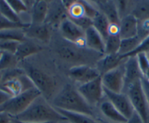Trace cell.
Instances as JSON below:
<instances>
[{
  "label": "cell",
  "mask_w": 149,
  "mask_h": 123,
  "mask_svg": "<svg viewBox=\"0 0 149 123\" xmlns=\"http://www.w3.org/2000/svg\"><path fill=\"white\" fill-rule=\"evenodd\" d=\"M13 119L21 122L39 123H58V122L67 121L42 95L36 98L24 112Z\"/></svg>",
  "instance_id": "6da1fadb"
},
{
  "label": "cell",
  "mask_w": 149,
  "mask_h": 123,
  "mask_svg": "<svg viewBox=\"0 0 149 123\" xmlns=\"http://www.w3.org/2000/svg\"><path fill=\"white\" fill-rule=\"evenodd\" d=\"M53 106L58 109L86 114L94 117V112L91 106L84 99L77 88L71 84H66L54 97Z\"/></svg>",
  "instance_id": "7a4b0ae2"
},
{
  "label": "cell",
  "mask_w": 149,
  "mask_h": 123,
  "mask_svg": "<svg viewBox=\"0 0 149 123\" xmlns=\"http://www.w3.org/2000/svg\"><path fill=\"white\" fill-rule=\"evenodd\" d=\"M40 95H42L40 92L35 87H33L17 96L8 99L0 106V113H5L12 118L15 117L24 112L30 104Z\"/></svg>",
  "instance_id": "3957f363"
},
{
  "label": "cell",
  "mask_w": 149,
  "mask_h": 123,
  "mask_svg": "<svg viewBox=\"0 0 149 123\" xmlns=\"http://www.w3.org/2000/svg\"><path fill=\"white\" fill-rule=\"evenodd\" d=\"M134 111L144 123H149V106L141 84V80L133 83L125 89Z\"/></svg>",
  "instance_id": "277c9868"
},
{
  "label": "cell",
  "mask_w": 149,
  "mask_h": 123,
  "mask_svg": "<svg viewBox=\"0 0 149 123\" xmlns=\"http://www.w3.org/2000/svg\"><path fill=\"white\" fill-rule=\"evenodd\" d=\"M34 87L45 99H49L56 89V81L52 76L37 68L29 67L25 71Z\"/></svg>",
  "instance_id": "5b68a950"
},
{
  "label": "cell",
  "mask_w": 149,
  "mask_h": 123,
  "mask_svg": "<svg viewBox=\"0 0 149 123\" xmlns=\"http://www.w3.org/2000/svg\"><path fill=\"white\" fill-rule=\"evenodd\" d=\"M77 89L91 106L99 103L103 96H104L101 75L89 82L79 85L77 87Z\"/></svg>",
  "instance_id": "8992f818"
},
{
  "label": "cell",
  "mask_w": 149,
  "mask_h": 123,
  "mask_svg": "<svg viewBox=\"0 0 149 123\" xmlns=\"http://www.w3.org/2000/svg\"><path fill=\"white\" fill-rule=\"evenodd\" d=\"M58 27L61 35L66 41L80 47L86 45L85 30L73 22L71 19L69 18H65Z\"/></svg>",
  "instance_id": "52a82bcc"
},
{
  "label": "cell",
  "mask_w": 149,
  "mask_h": 123,
  "mask_svg": "<svg viewBox=\"0 0 149 123\" xmlns=\"http://www.w3.org/2000/svg\"><path fill=\"white\" fill-rule=\"evenodd\" d=\"M33 87H34L31 80L27 76L26 73H24L4 81L0 85V89L12 98Z\"/></svg>",
  "instance_id": "ba28073f"
},
{
  "label": "cell",
  "mask_w": 149,
  "mask_h": 123,
  "mask_svg": "<svg viewBox=\"0 0 149 123\" xmlns=\"http://www.w3.org/2000/svg\"><path fill=\"white\" fill-rule=\"evenodd\" d=\"M103 87L116 93L123 92L124 88V66H118L116 69L101 75Z\"/></svg>",
  "instance_id": "9c48e42d"
},
{
  "label": "cell",
  "mask_w": 149,
  "mask_h": 123,
  "mask_svg": "<svg viewBox=\"0 0 149 123\" xmlns=\"http://www.w3.org/2000/svg\"><path fill=\"white\" fill-rule=\"evenodd\" d=\"M104 95L127 120L132 115L134 108L127 94L124 92L116 93L104 88Z\"/></svg>",
  "instance_id": "30bf717a"
},
{
  "label": "cell",
  "mask_w": 149,
  "mask_h": 123,
  "mask_svg": "<svg viewBox=\"0 0 149 123\" xmlns=\"http://www.w3.org/2000/svg\"><path fill=\"white\" fill-rule=\"evenodd\" d=\"M69 76L73 81L82 85L95 79L100 75L96 68L86 65H80L69 70Z\"/></svg>",
  "instance_id": "8fae6325"
},
{
  "label": "cell",
  "mask_w": 149,
  "mask_h": 123,
  "mask_svg": "<svg viewBox=\"0 0 149 123\" xmlns=\"http://www.w3.org/2000/svg\"><path fill=\"white\" fill-rule=\"evenodd\" d=\"M68 18L67 9L61 1H53L48 2V14L45 24L51 26L59 27L60 24L65 18Z\"/></svg>",
  "instance_id": "7c38bea8"
},
{
  "label": "cell",
  "mask_w": 149,
  "mask_h": 123,
  "mask_svg": "<svg viewBox=\"0 0 149 123\" xmlns=\"http://www.w3.org/2000/svg\"><path fill=\"white\" fill-rule=\"evenodd\" d=\"M124 66V88L125 90L130 85L141 80L143 74L137 64L136 56L129 57L125 59Z\"/></svg>",
  "instance_id": "4fadbf2b"
},
{
  "label": "cell",
  "mask_w": 149,
  "mask_h": 123,
  "mask_svg": "<svg viewBox=\"0 0 149 123\" xmlns=\"http://www.w3.org/2000/svg\"><path fill=\"white\" fill-rule=\"evenodd\" d=\"M24 33L26 38L37 40L38 41L48 43L51 37L50 27L47 24H40V25H31L24 28Z\"/></svg>",
  "instance_id": "5bb4252c"
},
{
  "label": "cell",
  "mask_w": 149,
  "mask_h": 123,
  "mask_svg": "<svg viewBox=\"0 0 149 123\" xmlns=\"http://www.w3.org/2000/svg\"><path fill=\"white\" fill-rule=\"evenodd\" d=\"M138 21L132 14L123 17L119 22V37L121 40L134 38L137 35Z\"/></svg>",
  "instance_id": "9a60e30c"
},
{
  "label": "cell",
  "mask_w": 149,
  "mask_h": 123,
  "mask_svg": "<svg viewBox=\"0 0 149 123\" xmlns=\"http://www.w3.org/2000/svg\"><path fill=\"white\" fill-rule=\"evenodd\" d=\"M101 13H102L110 24H119L120 18L117 10L116 4L113 1H98L92 2Z\"/></svg>",
  "instance_id": "2e32d148"
},
{
  "label": "cell",
  "mask_w": 149,
  "mask_h": 123,
  "mask_svg": "<svg viewBox=\"0 0 149 123\" xmlns=\"http://www.w3.org/2000/svg\"><path fill=\"white\" fill-rule=\"evenodd\" d=\"M124 59L118 54H104V57L97 62L96 69L100 75H102L120 66Z\"/></svg>",
  "instance_id": "e0dca14e"
},
{
  "label": "cell",
  "mask_w": 149,
  "mask_h": 123,
  "mask_svg": "<svg viewBox=\"0 0 149 123\" xmlns=\"http://www.w3.org/2000/svg\"><path fill=\"white\" fill-rule=\"evenodd\" d=\"M85 43L90 49L104 54V40L93 27L85 31Z\"/></svg>",
  "instance_id": "ac0fdd59"
},
{
  "label": "cell",
  "mask_w": 149,
  "mask_h": 123,
  "mask_svg": "<svg viewBox=\"0 0 149 123\" xmlns=\"http://www.w3.org/2000/svg\"><path fill=\"white\" fill-rule=\"evenodd\" d=\"M48 2L45 1H35L31 8V25L45 24L48 14Z\"/></svg>",
  "instance_id": "d6986e66"
},
{
  "label": "cell",
  "mask_w": 149,
  "mask_h": 123,
  "mask_svg": "<svg viewBox=\"0 0 149 123\" xmlns=\"http://www.w3.org/2000/svg\"><path fill=\"white\" fill-rule=\"evenodd\" d=\"M102 114L110 122L115 123H126L127 120L116 108L109 101H103L100 106Z\"/></svg>",
  "instance_id": "ffe728a7"
},
{
  "label": "cell",
  "mask_w": 149,
  "mask_h": 123,
  "mask_svg": "<svg viewBox=\"0 0 149 123\" xmlns=\"http://www.w3.org/2000/svg\"><path fill=\"white\" fill-rule=\"evenodd\" d=\"M42 50V47L32 42H29L25 40L21 42L18 45L15 56L18 62L23 61L27 57H29L34 54H37Z\"/></svg>",
  "instance_id": "44dd1931"
},
{
  "label": "cell",
  "mask_w": 149,
  "mask_h": 123,
  "mask_svg": "<svg viewBox=\"0 0 149 123\" xmlns=\"http://www.w3.org/2000/svg\"><path fill=\"white\" fill-rule=\"evenodd\" d=\"M130 14L137 21H143L149 19V1H138L133 2Z\"/></svg>",
  "instance_id": "7402d4cb"
},
{
  "label": "cell",
  "mask_w": 149,
  "mask_h": 123,
  "mask_svg": "<svg viewBox=\"0 0 149 123\" xmlns=\"http://www.w3.org/2000/svg\"><path fill=\"white\" fill-rule=\"evenodd\" d=\"M92 27L101 35L103 39L105 41L108 37V30L110 22L107 18L102 13L98 10L94 18H92Z\"/></svg>",
  "instance_id": "603a6c76"
},
{
  "label": "cell",
  "mask_w": 149,
  "mask_h": 123,
  "mask_svg": "<svg viewBox=\"0 0 149 123\" xmlns=\"http://www.w3.org/2000/svg\"><path fill=\"white\" fill-rule=\"evenodd\" d=\"M56 109L67 120V121H69L71 123H100L98 120H94L93 117L86 114L70 112L58 108Z\"/></svg>",
  "instance_id": "cb8c5ba5"
},
{
  "label": "cell",
  "mask_w": 149,
  "mask_h": 123,
  "mask_svg": "<svg viewBox=\"0 0 149 123\" xmlns=\"http://www.w3.org/2000/svg\"><path fill=\"white\" fill-rule=\"evenodd\" d=\"M26 40L24 28H12L0 31V41L23 42Z\"/></svg>",
  "instance_id": "d4e9b609"
},
{
  "label": "cell",
  "mask_w": 149,
  "mask_h": 123,
  "mask_svg": "<svg viewBox=\"0 0 149 123\" xmlns=\"http://www.w3.org/2000/svg\"><path fill=\"white\" fill-rule=\"evenodd\" d=\"M140 42L141 41L137 36L134 38H128V39L121 40L118 54L121 56L123 59H125L130 53L134 51L137 48V46L140 45Z\"/></svg>",
  "instance_id": "484cf974"
},
{
  "label": "cell",
  "mask_w": 149,
  "mask_h": 123,
  "mask_svg": "<svg viewBox=\"0 0 149 123\" xmlns=\"http://www.w3.org/2000/svg\"><path fill=\"white\" fill-rule=\"evenodd\" d=\"M0 15L10 22L15 24H24L21 21V17L14 12L7 1H0Z\"/></svg>",
  "instance_id": "4316f807"
},
{
  "label": "cell",
  "mask_w": 149,
  "mask_h": 123,
  "mask_svg": "<svg viewBox=\"0 0 149 123\" xmlns=\"http://www.w3.org/2000/svg\"><path fill=\"white\" fill-rule=\"evenodd\" d=\"M121 39L119 35H108L104 41V54H118Z\"/></svg>",
  "instance_id": "83f0119b"
},
{
  "label": "cell",
  "mask_w": 149,
  "mask_h": 123,
  "mask_svg": "<svg viewBox=\"0 0 149 123\" xmlns=\"http://www.w3.org/2000/svg\"><path fill=\"white\" fill-rule=\"evenodd\" d=\"M18 63V62L15 54L2 52L0 57V71H5L16 68V65Z\"/></svg>",
  "instance_id": "f1b7e54d"
},
{
  "label": "cell",
  "mask_w": 149,
  "mask_h": 123,
  "mask_svg": "<svg viewBox=\"0 0 149 123\" xmlns=\"http://www.w3.org/2000/svg\"><path fill=\"white\" fill-rule=\"evenodd\" d=\"M58 52L63 59L67 61H78L81 56L76 48H73V47L68 45L60 47Z\"/></svg>",
  "instance_id": "f546056e"
},
{
  "label": "cell",
  "mask_w": 149,
  "mask_h": 123,
  "mask_svg": "<svg viewBox=\"0 0 149 123\" xmlns=\"http://www.w3.org/2000/svg\"><path fill=\"white\" fill-rule=\"evenodd\" d=\"M20 43L13 41H0V51L15 54Z\"/></svg>",
  "instance_id": "4dcf8cb0"
},
{
  "label": "cell",
  "mask_w": 149,
  "mask_h": 123,
  "mask_svg": "<svg viewBox=\"0 0 149 123\" xmlns=\"http://www.w3.org/2000/svg\"><path fill=\"white\" fill-rule=\"evenodd\" d=\"M9 4L10 6L11 7L14 12L18 15H21V14L26 12L29 10L28 5L25 1H18V0H10V1H7ZM21 17V16H20Z\"/></svg>",
  "instance_id": "1f68e13d"
},
{
  "label": "cell",
  "mask_w": 149,
  "mask_h": 123,
  "mask_svg": "<svg viewBox=\"0 0 149 123\" xmlns=\"http://www.w3.org/2000/svg\"><path fill=\"white\" fill-rule=\"evenodd\" d=\"M149 35V19L143 21H138L137 37L140 41H143Z\"/></svg>",
  "instance_id": "d6a6232c"
},
{
  "label": "cell",
  "mask_w": 149,
  "mask_h": 123,
  "mask_svg": "<svg viewBox=\"0 0 149 123\" xmlns=\"http://www.w3.org/2000/svg\"><path fill=\"white\" fill-rule=\"evenodd\" d=\"M136 57H137L138 66L143 76L149 68L148 57L147 54H146V53H140V54L136 55Z\"/></svg>",
  "instance_id": "836d02e7"
},
{
  "label": "cell",
  "mask_w": 149,
  "mask_h": 123,
  "mask_svg": "<svg viewBox=\"0 0 149 123\" xmlns=\"http://www.w3.org/2000/svg\"><path fill=\"white\" fill-rule=\"evenodd\" d=\"M30 24H15L0 15V31L12 28H26Z\"/></svg>",
  "instance_id": "e575fe53"
},
{
  "label": "cell",
  "mask_w": 149,
  "mask_h": 123,
  "mask_svg": "<svg viewBox=\"0 0 149 123\" xmlns=\"http://www.w3.org/2000/svg\"><path fill=\"white\" fill-rule=\"evenodd\" d=\"M140 53H146V54H148L149 53V35L147 38H145L143 41H142L140 42V45L137 46V48L134 51L130 53L126 58L129 57H132V56H136L137 54H140Z\"/></svg>",
  "instance_id": "d590c367"
},
{
  "label": "cell",
  "mask_w": 149,
  "mask_h": 123,
  "mask_svg": "<svg viewBox=\"0 0 149 123\" xmlns=\"http://www.w3.org/2000/svg\"><path fill=\"white\" fill-rule=\"evenodd\" d=\"M69 18V17H68ZM73 22H74L78 26H79L81 28H82L84 30H86L87 29L89 28V27H92L93 23H92V19H91L90 18L87 16L82 17L81 18H78L76 20H72Z\"/></svg>",
  "instance_id": "8d00e7d4"
},
{
  "label": "cell",
  "mask_w": 149,
  "mask_h": 123,
  "mask_svg": "<svg viewBox=\"0 0 149 123\" xmlns=\"http://www.w3.org/2000/svg\"><path fill=\"white\" fill-rule=\"evenodd\" d=\"M141 84L143 86V90H144L145 95H146V99H147L148 103L149 106V81H147L146 78H141Z\"/></svg>",
  "instance_id": "74e56055"
},
{
  "label": "cell",
  "mask_w": 149,
  "mask_h": 123,
  "mask_svg": "<svg viewBox=\"0 0 149 123\" xmlns=\"http://www.w3.org/2000/svg\"><path fill=\"white\" fill-rule=\"evenodd\" d=\"M127 123H144V122L142 120L141 117L135 111H134L132 115L127 120Z\"/></svg>",
  "instance_id": "f35d334b"
},
{
  "label": "cell",
  "mask_w": 149,
  "mask_h": 123,
  "mask_svg": "<svg viewBox=\"0 0 149 123\" xmlns=\"http://www.w3.org/2000/svg\"><path fill=\"white\" fill-rule=\"evenodd\" d=\"M12 117L5 113H0V123H11Z\"/></svg>",
  "instance_id": "ab89813d"
},
{
  "label": "cell",
  "mask_w": 149,
  "mask_h": 123,
  "mask_svg": "<svg viewBox=\"0 0 149 123\" xmlns=\"http://www.w3.org/2000/svg\"><path fill=\"white\" fill-rule=\"evenodd\" d=\"M10 97L6 94L5 92H3L2 90L0 89V106L2 105H3L8 99H10Z\"/></svg>",
  "instance_id": "60d3db41"
},
{
  "label": "cell",
  "mask_w": 149,
  "mask_h": 123,
  "mask_svg": "<svg viewBox=\"0 0 149 123\" xmlns=\"http://www.w3.org/2000/svg\"><path fill=\"white\" fill-rule=\"evenodd\" d=\"M12 122L13 123H39V122H21L13 118H12ZM45 123H53V122H45Z\"/></svg>",
  "instance_id": "b9f144b4"
},
{
  "label": "cell",
  "mask_w": 149,
  "mask_h": 123,
  "mask_svg": "<svg viewBox=\"0 0 149 123\" xmlns=\"http://www.w3.org/2000/svg\"><path fill=\"white\" fill-rule=\"evenodd\" d=\"M143 78H146L147 81H149V68H148V70L147 71V72H146V73H145V75H143Z\"/></svg>",
  "instance_id": "7bdbcfd3"
},
{
  "label": "cell",
  "mask_w": 149,
  "mask_h": 123,
  "mask_svg": "<svg viewBox=\"0 0 149 123\" xmlns=\"http://www.w3.org/2000/svg\"><path fill=\"white\" fill-rule=\"evenodd\" d=\"M3 81V71H0V85L2 84Z\"/></svg>",
  "instance_id": "ee69618b"
},
{
  "label": "cell",
  "mask_w": 149,
  "mask_h": 123,
  "mask_svg": "<svg viewBox=\"0 0 149 123\" xmlns=\"http://www.w3.org/2000/svg\"><path fill=\"white\" fill-rule=\"evenodd\" d=\"M98 121L100 122V123H115V122H110V121H106V120H100V119H99ZM126 123H127V122H126Z\"/></svg>",
  "instance_id": "f6af8a7d"
},
{
  "label": "cell",
  "mask_w": 149,
  "mask_h": 123,
  "mask_svg": "<svg viewBox=\"0 0 149 123\" xmlns=\"http://www.w3.org/2000/svg\"><path fill=\"white\" fill-rule=\"evenodd\" d=\"M147 55H148V59H149V53L148 54H147Z\"/></svg>",
  "instance_id": "bcb514c9"
},
{
  "label": "cell",
  "mask_w": 149,
  "mask_h": 123,
  "mask_svg": "<svg viewBox=\"0 0 149 123\" xmlns=\"http://www.w3.org/2000/svg\"><path fill=\"white\" fill-rule=\"evenodd\" d=\"M1 54H2V51H0V57H1Z\"/></svg>",
  "instance_id": "7dc6e473"
},
{
  "label": "cell",
  "mask_w": 149,
  "mask_h": 123,
  "mask_svg": "<svg viewBox=\"0 0 149 123\" xmlns=\"http://www.w3.org/2000/svg\"><path fill=\"white\" fill-rule=\"evenodd\" d=\"M11 123H13V122H11Z\"/></svg>",
  "instance_id": "c3c4849f"
}]
</instances>
